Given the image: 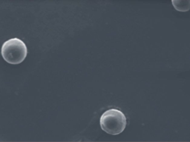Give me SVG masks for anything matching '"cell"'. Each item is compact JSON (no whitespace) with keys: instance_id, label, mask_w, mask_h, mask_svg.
I'll list each match as a JSON object with an SVG mask.
<instances>
[{"instance_id":"1","label":"cell","mask_w":190,"mask_h":142,"mask_svg":"<svg viewBox=\"0 0 190 142\" xmlns=\"http://www.w3.org/2000/svg\"><path fill=\"white\" fill-rule=\"evenodd\" d=\"M126 124L125 115L121 111L116 109L106 110L102 114L100 119L101 129L106 133L113 135L122 132Z\"/></svg>"},{"instance_id":"3","label":"cell","mask_w":190,"mask_h":142,"mask_svg":"<svg viewBox=\"0 0 190 142\" xmlns=\"http://www.w3.org/2000/svg\"><path fill=\"white\" fill-rule=\"evenodd\" d=\"M172 4L175 10L186 12L190 10V0H172Z\"/></svg>"},{"instance_id":"2","label":"cell","mask_w":190,"mask_h":142,"mask_svg":"<svg viewBox=\"0 0 190 142\" xmlns=\"http://www.w3.org/2000/svg\"><path fill=\"white\" fill-rule=\"evenodd\" d=\"M27 49L24 43L17 38L10 39L3 44L1 54L8 63L16 65L22 62L27 54Z\"/></svg>"}]
</instances>
